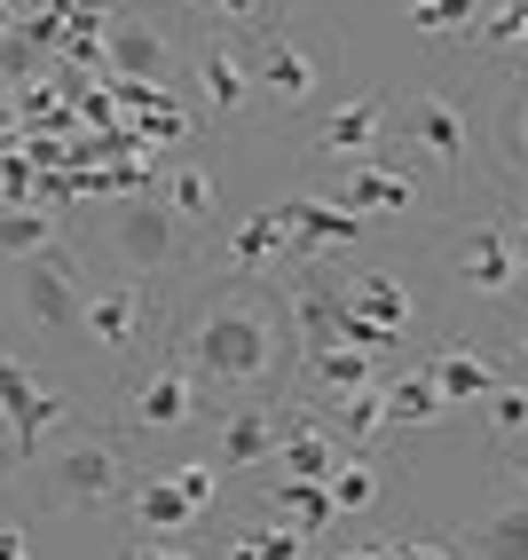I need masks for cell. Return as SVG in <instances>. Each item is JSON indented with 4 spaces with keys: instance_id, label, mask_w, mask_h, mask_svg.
<instances>
[{
    "instance_id": "1",
    "label": "cell",
    "mask_w": 528,
    "mask_h": 560,
    "mask_svg": "<svg viewBox=\"0 0 528 560\" xmlns=\"http://www.w3.org/2000/svg\"><path fill=\"white\" fill-rule=\"evenodd\" d=\"M292 355V316L277 292H260L253 277L245 284H221L213 301H198L181 316V371L213 395H253L269 402L260 387H277V371Z\"/></svg>"
},
{
    "instance_id": "2",
    "label": "cell",
    "mask_w": 528,
    "mask_h": 560,
    "mask_svg": "<svg viewBox=\"0 0 528 560\" xmlns=\"http://www.w3.org/2000/svg\"><path fill=\"white\" fill-rule=\"evenodd\" d=\"M119 481H127V466H119V442L110 434H71L56 458H40V498L56 505V513H95V505H110L119 498Z\"/></svg>"
},
{
    "instance_id": "3",
    "label": "cell",
    "mask_w": 528,
    "mask_h": 560,
    "mask_svg": "<svg viewBox=\"0 0 528 560\" xmlns=\"http://www.w3.org/2000/svg\"><path fill=\"white\" fill-rule=\"evenodd\" d=\"M80 410H71L32 363H16L9 348H0V427H9V442H16V458H40V442L56 434V427H71Z\"/></svg>"
},
{
    "instance_id": "4",
    "label": "cell",
    "mask_w": 528,
    "mask_h": 560,
    "mask_svg": "<svg viewBox=\"0 0 528 560\" xmlns=\"http://www.w3.org/2000/svg\"><path fill=\"white\" fill-rule=\"evenodd\" d=\"M103 237H110V253H119L134 277H159V269L181 260V221L159 198H119L103 213Z\"/></svg>"
},
{
    "instance_id": "5",
    "label": "cell",
    "mask_w": 528,
    "mask_h": 560,
    "mask_svg": "<svg viewBox=\"0 0 528 560\" xmlns=\"http://www.w3.org/2000/svg\"><path fill=\"white\" fill-rule=\"evenodd\" d=\"M16 269V308L32 331L48 340H80V277H71L63 253H32V260H9Z\"/></svg>"
},
{
    "instance_id": "6",
    "label": "cell",
    "mask_w": 528,
    "mask_h": 560,
    "mask_svg": "<svg viewBox=\"0 0 528 560\" xmlns=\"http://www.w3.org/2000/svg\"><path fill=\"white\" fill-rule=\"evenodd\" d=\"M402 142H410V151H419L426 166L458 174V166L473 159L466 103H458V95H442V88H419V95H402Z\"/></svg>"
},
{
    "instance_id": "7",
    "label": "cell",
    "mask_w": 528,
    "mask_h": 560,
    "mask_svg": "<svg viewBox=\"0 0 528 560\" xmlns=\"http://www.w3.org/2000/svg\"><path fill=\"white\" fill-rule=\"evenodd\" d=\"M198 410H206V387H198L181 363H159V371H142V380L127 387V419H134L142 434H181Z\"/></svg>"
},
{
    "instance_id": "8",
    "label": "cell",
    "mask_w": 528,
    "mask_h": 560,
    "mask_svg": "<svg viewBox=\"0 0 528 560\" xmlns=\"http://www.w3.org/2000/svg\"><path fill=\"white\" fill-rule=\"evenodd\" d=\"M324 88V56L316 48H300L292 32H260V56H253V95H269L284 110H300Z\"/></svg>"
},
{
    "instance_id": "9",
    "label": "cell",
    "mask_w": 528,
    "mask_h": 560,
    "mask_svg": "<svg viewBox=\"0 0 528 560\" xmlns=\"http://www.w3.org/2000/svg\"><path fill=\"white\" fill-rule=\"evenodd\" d=\"M449 277H458L466 292H481V301H505V292H520L513 245H505V221H473V230L449 245Z\"/></svg>"
},
{
    "instance_id": "10",
    "label": "cell",
    "mask_w": 528,
    "mask_h": 560,
    "mask_svg": "<svg viewBox=\"0 0 528 560\" xmlns=\"http://www.w3.org/2000/svg\"><path fill=\"white\" fill-rule=\"evenodd\" d=\"M379 142H387V95H348L331 110V119L316 127L308 151L316 159H348V166H371L379 159Z\"/></svg>"
},
{
    "instance_id": "11",
    "label": "cell",
    "mask_w": 528,
    "mask_h": 560,
    "mask_svg": "<svg viewBox=\"0 0 528 560\" xmlns=\"http://www.w3.org/2000/svg\"><path fill=\"white\" fill-rule=\"evenodd\" d=\"M103 56H110V80H119V88H166L174 80V48L150 24H134V16L103 24Z\"/></svg>"
},
{
    "instance_id": "12",
    "label": "cell",
    "mask_w": 528,
    "mask_h": 560,
    "mask_svg": "<svg viewBox=\"0 0 528 560\" xmlns=\"http://www.w3.org/2000/svg\"><path fill=\"white\" fill-rule=\"evenodd\" d=\"M142 284L127 277V284H95V292H80V331H87V340L95 348H110V355H119V348H134V331H142Z\"/></svg>"
},
{
    "instance_id": "13",
    "label": "cell",
    "mask_w": 528,
    "mask_h": 560,
    "mask_svg": "<svg viewBox=\"0 0 528 560\" xmlns=\"http://www.w3.org/2000/svg\"><path fill=\"white\" fill-rule=\"evenodd\" d=\"M190 71H198V103H206V119H237V110L253 103V56H237L230 40H206Z\"/></svg>"
},
{
    "instance_id": "14",
    "label": "cell",
    "mask_w": 528,
    "mask_h": 560,
    "mask_svg": "<svg viewBox=\"0 0 528 560\" xmlns=\"http://www.w3.org/2000/svg\"><path fill=\"white\" fill-rule=\"evenodd\" d=\"M339 301H348V316H355V324L387 331V340H402V331H410V292H402V277H395V269H355L348 284H339Z\"/></svg>"
},
{
    "instance_id": "15",
    "label": "cell",
    "mask_w": 528,
    "mask_h": 560,
    "mask_svg": "<svg viewBox=\"0 0 528 560\" xmlns=\"http://www.w3.org/2000/svg\"><path fill=\"white\" fill-rule=\"evenodd\" d=\"M284 221H292V260H324L331 245L363 237V221L339 198H284Z\"/></svg>"
},
{
    "instance_id": "16",
    "label": "cell",
    "mask_w": 528,
    "mask_h": 560,
    "mask_svg": "<svg viewBox=\"0 0 528 560\" xmlns=\"http://www.w3.org/2000/svg\"><path fill=\"white\" fill-rule=\"evenodd\" d=\"M339 206H348L355 221H371V213H410V206H419V182H410L395 159H371V166H355V174H348Z\"/></svg>"
},
{
    "instance_id": "17",
    "label": "cell",
    "mask_w": 528,
    "mask_h": 560,
    "mask_svg": "<svg viewBox=\"0 0 528 560\" xmlns=\"http://www.w3.org/2000/svg\"><path fill=\"white\" fill-rule=\"evenodd\" d=\"M230 260L245 277H269L277 260H292V221H284V206H253L237 230H230Z\"/></svg>"
},
{
    "instance_id": "18",
    "label": "cell",
    "mask_w": 528,
    "mask_h": 560,
    "mask_svg": "<svg viewBox=\"0 0 528 560\" xmlns=\"http://www.w3.org/2000/svg\"><path fill=\"white\" fill-rule=\"evenodd\" d=\"M277 458V410L269 402H237L230 419H221V466L230 474H253Z\"/></svg>"
},
{
    "instance_id": "19",
    "label": "cell",
    "mask_w": 528,
    "mask_h": 560,
    "mask_svg": "<svg viewBox=\"0 0 528 560\" xmlns=\"http://www.w3.org/2000/svg\"><path fill=\"white\" fill-rule=\"evenodd\" d=\"M284 316H292V340H308V348H339V316H348V301H339V284H324V277L308 269V277L292 284Z\"/></svg>"
},
{
    "instance_id": "20",
    "label": "cell",
    "mask_w": 528,
    "mask_h": 560,
    "mask_svg": "<svg viewBox=\"0 0 528 560\" xmlns=\"http://www.w3.org/2000/svg\"><path fill=\"white\" fill-rule=\"evenodd\" d=\"M277 458H284V481H331V466L348 451L324 427H277Z\"/></svg>"
},
{
    "instance_id": "21",
    "label": "cell",
    "mask_w": 528,
    "mask_h": 560,
    "mask_svg": "<svg viewBox=\"0 0 528 560\" xmlns=\"http://www.w3.org/2000/svg\"><path fill=\"white\" fill-rule=\"evenodd\" d=\"M127 505H134V521H142V537H174V529H190V521H198V513H190V498H181L166 474H142Z\"/></svg>"
},
{
    "instance_id": "22",
    "label": "cell",
    "mask_w": 528,
    "mask_h": 560,
    "mask_svg": "<svg viewBox=\"0 0 528 560\" xmlns=\"http://www.w3.org/2000/svg\"><path fill=\"white\" fill-rule=\"evenodd\" d=\"M426 380H434L442 402H489V395H497V371H489V355H473V348H449Z\"/></svg>"
},
{
    "instance_id": "23",
    "label": "cell",
    "mask_w": 528,
    "mask_h": 560,
    "mask_svg": "<svg viewBox=\"0 0 528 560\" xmlns=\"http://www.w3.org/2000/svg\"><path fill=\"white\" fill-rule=\"evenodd\" d=\"M308 380H316L324 395L379 387V355H363V348H308Z\"/></svg>"
},
{
    "instance_id": "24",
    "label": "cell",
    "mask_w": 528,
    "mask_h": 560,
    "mask_svg": "<svg viewBox=\"0 0 528 560\" xmlns=\"http://www.w3.org/2000/svg\"><path fill=\"white\" fill-rule=\"evenodd\" d=\"M0 253H9V260L56 253V213L48 206H0Z\"/></svg>"
},
{
    "instance_id": "25",
    "label": "cell",
    "mask_w": 528,
    "mask_h": 560,
    "mask_svg": "<svg viewBox=\"0 0 528 560\" xmlns=\"http://www.w3.org/2000/svg\"><path fill=\"white\" fill-rule=\"evenodd\" d=\"M379 395H387V427H434L442 410H449V402L434 395L426 371H402V380H387Z\"/></svg>"
},
{
    "instance_id": "26",
    "label": "cell",
    "mask_w": 528,
    "mask_h": 560,
    "mask_svg": "<svg viewBox=\"0 0 528 560\" xmlns=\"http://www.w3.org/2000/svg\"><path fill=\"white\" fill-rule=\"evenodd\" d=\"M324 498H331V513H339V521H348V513H371V505H379V474H371V458H363V451H348V458L331 466Z\"/></svg>"
},
{
    "instance_id": "27",
    "label": "cell",
    "mask_w": 528,
    "mask_h": 560,
    "mask_svg": "<svg viewBox=\"0 0 528 560\" xmlns=\"http://www.w3.org/2000/svg\"><path fill=\"white\" fill-rule=\"evenodd\" d=\"M174 221H213V206H221V182L206 174V166H174V182H166V198H159Z\"/></svg>"
},
{
    "instance_id": "28",
    "label": "cell",
    "mask_w": 528,
    "mask_h": 560,
    "mask_svg": "<svg viewBox=\"0 0 528 560\" xmlns=\"http://www.w3.org/2000/svg\"><path fill=\"white\" fill-rule=\"evenodd\" d=\"M473 552L481 560H528V505H505V513L473 521Z\"/></svg>"
},
{
    "instance_id": "29",
    "label": "cell",
    "mask_w": 528,
    "mask_h": 560,
    "mask_svg": "<svg viewBox=\"0 0 528 560\" xmlns=\"http://www.w3.org/2000/svg\"><path fill=\"white\" fill-rule=\"evenodd\" d=\"M410 24H419L426 40H473L481 0H410Z\"/></svg>"
},
{
    "instance_id": "30",
    "label": "cell",
    "mask_w": 528,
    "mask_h": 560,
    "mask_svg": "<svg viewBox=\"0 0 528 560\" xmlns=\"http://www.w3.org/2000/svg\"><path fill=\"white\" fill-rule=\"evenodd\" d=\"M473 40L489 48H528V0H481V24H473Z\"/></svg>"
},
{
    "instance_id": "31",
    "label": "cell",
    "mask_w": 528,
    "mask_h": 560,
    "mask_svg": "<svg viewBox=\"0 0 528 560\" xmlns=\"http://www.w3.org/2000/svg\"><path fill=\"white\" fill-rule=\"evenodd\" d=\"M331 410H339V427H348V442H371L387 427V395L379 387H355V395H331Z\"/></svg>"
},
{
    "instance_id": "32",
    "label": "cell",
    "mask_w": 528,
    "mask_h": 560,
    "mask_svg": "<svg viewBox=\"0 0 528 560\" xmlns=\"http://www.w3.org/2000/svg\"><path fill=\"white\" fill-rule=\"evenodd\" d=\"M277 513H292V529H324V521H339L331 498H324V481H277Z\"/></svg>"
},
{
    "instance_id": "33",
    "label": "cell",
    "mask_w": 528,
    "mask_h": 560,
    "mask_svg": "<svg viewBox=\"0 0 528 560\" xmlns=\"http://www.w3.org/2000/svg\"><path fill=\"white\" fill-rule=\"evenodd\" d=\"M497 151H505V166H528V88H520V95H505V119H497Z\"/></svg>"
},
{
    "instance_id": "34",
    "label": "cell",
    "mask_w": 528,
    "mask_h": 560,
    "mask_svg": "<svg viewBox=\"0 0 528 560\" xmlns=\"http://www.w3.org/2000/svg\"><path fill=\"white\" fill-rule=\"evenodd\" d=\"M166 481H174L181 498H190V513H206V505L221 498V466H198V458H181V466H174Z\"/></svg>"
},
{
    "instance_id": "35",
    "label": "cell",
    "mask_w": 528,
    "mask_h": 560,
    "mask_svg": "<svg viewBox=\"0 0 528 560\" xmlns=\"http://www.w3.org/2000/svg\"><path fill=\"white\" fill-rule=\"evenodd\" d=\"M0 206H32V151H0Z\"/></svg>"
},
{
    "instance_id": "36",
    "label": "cell",
    "mask_w": 528,
    "mask_h": 560,
    "mask_svg": "<svg viewBox=\"0 0 528 560\" xmlns=\"http://www.w3.org/2000/svg\"><path fill=\"white\" fill-rule=\"evenodd\" d=\"M489 419H497L505 434H520V427H528V387H505V380H497V395H489Z\"/></svg>"
},
{
    "instance_id": "37",
    "label": "cell",
    "mask_w": 528,
    "mask_h": 560,
    "mask_svg": "<svg viewBox=\"0 0 528 560\" xmlns=\"http://www.w3.org/2000/svg\"><path fill=\"white\" fill-rule=\"evenodd\" d=\"M206 16H230V24H260V32H269V0H206Z\"/></svg>"
},
{
    "instance_id": "38",
    "label": "cell",
    "mask_w": 528,
    "mask_h": 560,
    "mask_svg": "<svg viewBox=\"0 0 528 560\" xmlns=\"http://www.w3.org/2000/svg\"><path fill=\"white\" fill-rule=\"evenodd\" d=\"M245 545H253L260 560H300V537H292V529H253Z\"/></svg>"
},
{
    "instance_id": "39",
    "label": "cell",
    "mask_w": 528,
    "mask_h": 560,
    "mask_svg": "<svg viewBox=\"0 0 528 560\" xmlns=\"http://www.w3.org/2000/svg\"><path fill=\"white\" fill-rule=\"evenodd\" d=\"M505 245H513V269H520V284H528V213H520V221H505Z\"/></svg>"
},
{
    "instance_id": "40",
    "label": "cell",
    "mask_w": 528,
    "mask_h": 560,
    "mask_svg": "<svg viewBox=\"0 0 528 560\" xmlns=\"http://www.w3.org/2000/svg\"><path fill=\"white\" fill-rule=\"evenodd\" d=\"M387 560H449V552L426 545V537H402V545H387Z\"/></svg>"
},
{
    "instance_id": "41",
    "label": "cell",
    "mask_w": 528,
    "mask_h": 560,
    "mask_svg": "<svg viewBox=\"0 0 528 560\" xmlns=\"http://www.w3.org/2000/svg\"><path fill=\"white\" fill-rule=\"evenodd\" d=\"M0 560H32V537L24 529H0Z\"/></svg>"
},
{
    "instance_id": "42",
    "label": "cell",
    "mask_w": 528,
    "mask_h": 560,
    "mask_svg": "<svg viewBox=\"0 0 528 560\" xmlns=\"http://www.w3.org/2000/svg\"><path fill=\"white\" fill-rule=\"evenodd\" d=\"M127 560H190V552H166V545H134Z\"/></svg>"
},
{
    "instance_id": "43",
    "label": "cell",
    "mask_w": 528,
    "mask_h": 560,
    "mask_svg": "<svg viewBox=\"0 0 528 560\" xmlns=\"http://www.w3.org/2000/svg\"><path fill=\"white\" fill-rule=\"evenodd\" d=\"M230 560H260V552H253V545H245V537H237V545H230Z\"/></svg>"
},
{
    "instance_id": "44",
    "label": "cell",
    "mask_w": 528,
    "mask_h": 560,
    "mask_svg": "<svg viewBox=\"0 0 528 560\" xmlns=\"http://www.w3.org/2000/svg\"><path fill=\"white\" fill-rule=\"evenodd\" d=\"M9 24H16V0H0V32H9Z\"/></svg>"
},
{
    "instance_id": "45",
    "label": "cell",
    "mask_w": 528,
    "mask_h": 560,
    "mask_svg": "<svg viewBox=\"0 0 528 560\" xmlns=\"http://www.w3.org/2000/svg\"><path fill=\"white\" fill-rule=\"evenodd\" d=\"M0 458H9V427H0Z\"/></svg>"
},
{
    "instance_id": "46",
    "label": "cell",
    "mask_w": 528,
    "mask_h": 560,
    "mask_svg": "<svg viewBox=\"0 0 528 560\" xmlns=\"http://www.w3.org/2000/svg\"><path fill=\"white\" fill-rule=\"evenodd\" d=\"M520 490H528V458H520Z\"/></svg>"
},
{
    "instance_id": "47",
    "label": "cell",
    "mask_w": 528,
    "mask_h": 560,
    "mask_svg": "<svg viewBox=\"0 0 528 560\" xmlns=\"http://www.w3.org/2000/svg\"><path fill=\"white\" fill-rule=\"evenodd\" d=\"M520 348H528V324H520Z\"/></svg>"
}]
</instances>
